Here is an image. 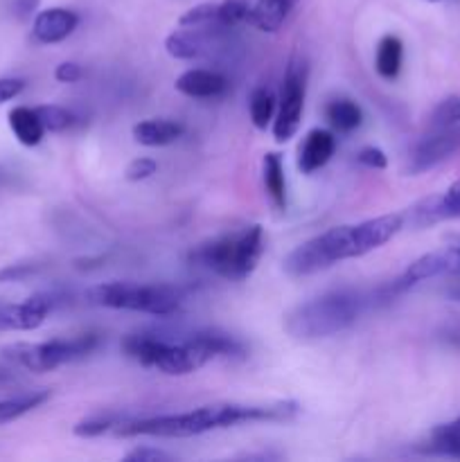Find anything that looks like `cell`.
<instances>
[{"label": "cell", "mask_w": 460, "mask_h": 462, "mask_svg": "<svg viewBox=\"0 0 460 462\" xmlns=\"http://www.w3.org/2000/svg\"><path fill=\"white\" fill-rule=\"evenodd\" d=\"M291 3H293V5H296V3H298V0H291Z\"/></svg>", "instance_id": "obj_40"}, {"label": "cell", "mask_w": 460, "mask_h": 462, "mask_svg": "<svg viewBox=\"0 0 460 462\" xmlns=\"http://www.w3.org/2000/svg\"><path fill=\"white\" fill-rule=\"evenodd\" d=\"M305 81L307 70L300 61H291L287 68V75L282 81V93H280L278 117L273 122V135L278 143H287L296 135L302 120V108H305Z\"/></svg>", "instance_id": "obj_8"}, {"label": "cell", "mask_w": 460, "mask_h": 462, "mask_svg": "<svg viewBox=\"0 0 460 462\" xmlns=\"http://www.w3.org/2000/svg\"><path fill=\"white\" fill-rule=\"evenodd\" d=\"M81 75H84V70H81L79 63L75 61L59 63L57 70H54V77H57V81H61V84H75V81L81 79Z\"/></svg>", "instance_id": "obj_33"}, {"label": "cell", "mask_w": 460, "mask_h": 462, "mask_svg": "<svg viewBox=\"0 0 460 462\" xmlns=\"http://www.w3.org/2000/svg\"><path fill=\"white\" fill-rule=\"evenodd\" d=\"M126 462H158V460H174V456L162 449H152V447H140V449L129 451L124 456Z\"/></svg>", "instance_id": "obj_31"}, {"label": "cell", "mask_w": 460, "mask_h": 462, "mask_svg": "<svg viewBox=\"0 0 460 462\" xmlns=\"http://www.w3.org/2000/svg\"><path fill=\"white\" fill-rule=\"evenodd\" d=\"M291 0H224L216 25H251L260 32H278L291 12Z\"/></svg>", "instance_id": "obj_7"}, {"label": "cell", "mask_w": 460, "mask_h": 462, "mask_svg": "<svg viewBox=\"0 0 460 462\" xmlns=\"http://www.w3.org/2000/svg\"><path fill=\"white\" fill-rule=\"evenodd\" d=\"M183 135V125L174 120H143L133 126V140L143 147H165Z\"/></svg>", "instance_id": "obj_17"}, {"label": "cell", "mask_w": 460, "mask_h": 462, "mask_svg": "<svg viewBox=\"0 0 460 462\" xmlns=\"http://www.w3.org/2000/svg\"><path fill=\"white\" fill-rule=\"evenodd\" d=\"M48 397H50L48 391H36V393H27V395H21V397H12V400H3L0 402V424H7V422H14V420L23 418L25 413L34 411L36 406L43 404Z\"/></svg>", "instance_id": "obj_22"}, {"label": "cell", "mask_w": 460, "mask_h": 462, "mask_svg": "<svg viewBox=\"0 0 460 462\" xmlns=\"http://www.w3.org/2000/svg\"><path fill=\"white\" fill-rule=\"evenodd\" d=\"M325 116H327L329 125L341 131V134H350V131L359 129L361 122H363V113H361L359 104L345 97L329 102L327 108H325Z\"/></svg>", "instance_id": "obj_21"}, {"label": "cell", "mask_w": 460, "mask_h": 462, "mask_svg": "<svg viewBox=\"0 0 460 462\" xmlns=\"http://www.w3.org/2000/svg\"><path fill=\"white\" fill-rule=\"evenodd\" d=\"M401 61H404V45L395 34H386L377 45V54H374V70L379 77L392 81L400 77Z\"/></svg>", "instance_id": "obj_19"}, {"label": "cell", "mask_w": 460, "mask_h": 462, "mask_svg": "<svg viewBox=\"0 0 460 462\" xmlns=\"http://www.w3.org/2000/svg\"><path fill=\"white\" fill-rule=\"evenodd\" d=\"M404 215H401V212H392V215L374 217V219L361 221V224L352 226L356 257L365 255V253L374 251V248L391 242V239L404 228Z\"/></svg>", "instance_id": "obj_12"}, {"label": "cell", "mask_w": 460, "mask_h": 462, "mask_svg": "<svg viewBox=\"0 0 460 462\" xmlns=\"http://www.w3.org/2000/svg\"><path fill=\"white\" fill-rule=\"evenodd\" d=\"M262 174H264V188L269 192L273 206L278 210H284L287 208V183H284V165L280 153H266Z\"/></svg>", "instance_id": "obj_20"}, {"label": "cell", "mask_w": 460, "mask_h": 462, "mask_svg": "<svg viewBox=\"0 0 460 462\" xmlns=\"http://www.w3.org/2000/svg\"><path fill=\"white\" fill-rule=\"evenodd\" d=\"M39 266L34 264H9L0 269V282H21V280L30 278L36 273Z\"/></svg>", "instance_id": "obj_32"}, {"label": "cell", "mask_w": 460, "mask_h": 462, "mask_svg": "<svg viewBox=\"0 0 460 462\" xmlns=\"http://www.w3.org/2000/svg\"><path fill=\"white\" fill-rule=\"evenodd\" d=\"M427 3H442V0H427Z\"/></svg>", "instance_id": "obj_39"}, {"label": "cell", "mask_w": 460, "mask_h": 462, "mask_svg": "<svg viewBox=\"0 0 460 462\" xmlns=\"http://www.w3.org/2000/svg\"><path fill=\"white\" fill-rule=\"evenodd\" d=\"M9 377H12V374H9V370H5V368H0V383H5V382H9Z\"/></svg>", "instance_id": "obj_37"}, {"label": "cell", "mask_w": 460, "mask_h": 462, "mask_svg": "<svg viewBox=\"0 0 460 462\" xmlns=\"http://www.w3.org/2000/svg\"><path fill=\"white\" fill-rule=\"evenodd\" d=\"M248 111H251V120L257 129H266L273 120L275 113V97L271 90L266 88H255L251 95V102H248Z\"/></svg>", "instance_id": "obj_23"}, {"label": "cell", "mask_w": 460, "mask_h": 462, "mask_svg": "<svg viewBox=\"0 0 460 462\" xmlns=\"http://www.w3.org/2000/svg\"><path fill=\"white\" fill-rule=\"evenodd\" d=\"M334 266L332 257H329L327 248H325L320 235L307 239L305 244L293 248L287 257H284V271L293 278H302V275H314L318 271Z\"/></svg>", "instance_id": "obj_13"}, {"label": "cell", "mask_w": 460, "mask_h": 462, "mask_svg": "<svg viewBox=\"0 0 460 462\" xmlns=\"http://www.w3.org/2000/svg\"><path fill=\"white\" fill-rule=\"evenodd\" d=\"M460 152V126H446V129H433L431 135L419 140L413 147L409 158L410 174H422L445 162L454 153Z\"/></svg>", "instance_id": "obj_9"}, {"label": "cell", "mask_w": 460, "mask_h": 462, "mask_svg": "<svg viewBox=\"0 0 460 462\" xmlns=\"http://www.w3.org/2000/svg\"><path fill=\"white\" fill-rule=\"evenodd\" d=\"M225 88H228V79H225L221 72L203 70V68L183 72V75L176 79V90H179V93L197 99L219 97L221 93H225Z\"/></svg>", "instance_id": "obj_16"}, {"label": "cell", "mask_w": 460, "mask_h": 462, "mask_svg": "<svg viewBox=\"0 0 460 462\" xmlns=\"http://www.w3.org/2000/svg\"><path fill=\"white\" fill-rule=\"evenodd\" d=\"M262 251H264V230L255 224L242 233L224 235L203 244L192 253V260L225 280H244L255 271Z\"/></svg>", "instance_id": "obj_4"}, {"label": "cell", "mask_w": 460, "mask_h": 462, "mask_svg": "<svg viewBox=\"0 0 460 462\" xmlns=\"http://www.w3.org/2000/svg\"><path fill=\"white\" fill-rule=\"evenodd\" d=\"M52 293H36L18 305L0 302V332H32L41 328L54 307Z\"/></svg>", "instance_id": "obj_10"}, {"label": "cell", "mask_w": 460, "mask_h": 462, "mask_svg": "<svg viewBox=\"0 0 460 462\" xmlns=\"http://www.w3.org/2000/svg\"><path fill=\"white\" fill-rule=\"evenodd\" d=\"M361 310H363V298L356 291H347V289L329 291L293 307L284 316V329L289 337L300 338V341L327 338L352 328L361 316Z\"/></svg>", "instance_id": "obj_2"}, {"label": "cell", "mask_w": 460, "mask_h": 462, "mask_svg": "<svg viewBox=\"0 0 460 462\" xmlns=\"http://www.w3.org/2000/svg\"><path fill=\"white\" fill-rule=\"evenodd\" d=\"M122 350L138 364L161 370L171 377L189 374L212 361V356L207 355V350L194 334L180 338V341H170L161 334H129L122 341Z\"/></svg>", "instance_id": "obj_3"}, {"label": "cell", "mask_w": 460, "mask_h": 462, "mask_svg": "<svg viewBox=\"0 0 460 462\" xmlns=\"http://www.w3.org/2000/svg\"><path fill=\"white\" fill-rule=\"evenodd\" d=\"M165 50L170 57L180 59V61H189V59L198 57L201 45H198V41L189 32H171L165 39Z\"/></svg>", "instance_id": "obj_24"}, {"label": "cell", "mask_w": 460, "mask_h": 462, "mask_svg": "<svg viewBox=\"0 0 460 462\" xmlns=\"http://www.w3.org/2000/svg\"><path fill=\"white\" fill-rule=\"evenodd\" d=\"M219 21V3H201L179 18L180 27H203Z\"/></svg>", "instance_id": "obj_27"}, {"label": "cell", "mask_w": 460, "mask_h": 462, "mask_svg": "<svg viewBox=\"0 0 460 462\" xmlns=\"http://www.w3.org/2000/svg\"><path fill=\"white\" fill-rule=\"evenodd\" d=\"M454 298H455V300L460 302V291H455V293H454Z\"/></svg>", "instance_id": "obj_38"}, {"label": "cell", "mask_w": 460, "mask_h": 462, "mask_svg": "<svg viewBox=\"0 0 460 462\" xmlns=\"http://www.w3.org/2000/svg\"><path fill=\"white\" fill-rule=\"evenodd\" d=\"M460 125V95H449L442 99L431 113L433 129H446V126Z\"/></svg>", "instance_id": "obj_26"}, {"label": "cell", "mask_w": 460, "mask_h": 462, "mask_svg": "<svg viewBox=\"0 0 460 462\" xmlns=\"http://www.w3.org/2000/svg\"><path fill=\"white\" fill-rule=\"evenodd\" d=\"M36 113L41 117V125L50 134H61V131L72 126V113L68 108L57 106V104H45V106H36Z\"/></svg>", "instance_id": "obj_25"}, {"label": "cell", "mask_w": 460, "mask_h": 462, "mask_svg": "<svg viewBox=\"0 0 460 462\" xmlns=\"http://www.w3.org/2000/svg\"><path fill=\"white\" fill-rule=\"evenodd\" d=\"M36 7H39V0H14V12L21 18L30 16Z\"/></svg>", "instance_id": "obj_36"}, {"label": "cell", "mask_w": 460, "mask_h": 462, "mask_svg": "<svg viewBox=\"0 0 460 462\" xmlns=\"http://www.w3.org/2000/svg\"><path fill=\"white\" fill-rule=\"evenodd\" d=\"M431 438H437V440H451L460 442V418H455L454 422L440 424L431 431Z\"/></svg>", "instance_id": "obj_35"}, {"label": "cell", "mask_w": 460, "mask_h": 462, "mask_svg": "<svg viewBox=\"0 0 460 462\" xmlns=\"http://www.w3.org/2000/svg\"><path fill=\"white\" fill-rule=\"evenodd\" d=\"M156 171H158L156 161H152V158H135V161L129 162L124 176H126V180H131V183H140V180L152 179Z\"/></svg>", "instance_id": "obj_29"}, {"label": "cell", "mask_w": 460, "mask_h": 462, "mask_svg": "<svg viewBox=\"0 0 460 462\" xmlns=\"http://www.w3.org/2000/svg\"><path fill=\"white\" fill-rule=\"evenodd\" d=\"M298 413L296 402H280L269 406L248 404H212L201 409L188 411L176 415H158V418L135 420V422H120L115 427V436H153V438H192L215 429L237 427L246 422H287Z\"/></svg>", "instance_id": "obj_1"}, {"label": "cell", "mask_w": 460, "mask_h": 462, "mask_svg": "<svg viewBox=\"0 0 460 462\" xmlns=\"http://www.w3.org/2000/svg\"><path fill=\"white\" fill-rule=\"evenodd\" d=\"M95 334H81L75 338H52L45 343H12L3 347V356L30 373H50L63 364L81 359L97 347Z\"/></svg>", "instance_id": "obj_6"}, {"label": "cell", "mask_w": 460, "mask_h": 462, "mask_svg": "<svg viewBox=\"0 0 460 462\" xmlns=\"http://www.w3.org/2000/svg\"><path fill=\"white\" fill-rule=\"evenodd\" d=\"M356 161L361 162L368 170H383L388 165L386 153L382 152L379 147H363L359 153H356Z\"/></svg>", "instance_id": "obj_30"}, {"label": "cell", "mask_w": 460, "mask_h": 462, "mask_svg": "<svg viewBox=\"0 0 460 462\" xmlns=\"http://www.w3.org/2000/svg\"><path fill=\"white\" fill-rule=\"evenodd\" d=\"M336 152V138L327 129H311L298 149V170L302 174H314L329 162Z\"/></svg>", "instance_id": "obj_15"}, {"label": "cell", "mask_w": 460, "mask_h": 462, "mask_svg": "<svg viewBox=\"0 0 460 462\" xmlns=\"http://www.w3.org/2000/svg\"><path fill=\"white\" fill-rule=\"evenodd\" d=\"M449 219H460V180L451 183L445 192L422 199L410 208L409 215H404V221H410L415 228H427Z\"/></svg>", "instance_id": "obj_11"}, {"label": "cell", "mask_w": 460, "mask_h": 462, "mask_svg": "<svg viewBox=\"0 0 460 462\" xmlns=\"http://www.w3.org/2000/svg\"><path fill=\"white\" fill-rule=\"evenodd\" d=\"M90 305L108 307V310L140 311L152 316H171L179 311L183 293L180 289L167 284H140V282H104L86 291Z\"/></svg>", "instance_id": "obj_5"}, {"label": "cell", "mask_w": 460, "mask_h": 462, "mask_svg": "<svg viewBox=\"0 0 460 462\" xmlns=\"http://www.w3.org/2000/svg\"><path fill=\"white\" fill-rule=\"evenodd\" d=\"M9 126H12L14 135L21 144L25 147H36V144L43 140V125H41V117L36 113V108L27 106H16L9 111Z\"/></svg>", "instance_id": "obj_18"}, {"label": "cell", "mask_w": 460, "mask_h": 462, "mask_svg": "<svg viewBox=\"0 0 460 462\" xmlns=\"http://www.w3.org/2000/svg\"><path fill=\"white\" fill-rule=\"evenodd\" d=\"M79 25V16L72 9L66 7H50L43 9L34 16V25H32V34L39 43H59V41L68 39L72 32Z\"/></svg>", "instance_id": "obj_14"}, {"label": "cell", "mask_w": 460, "mask_h": 462, "mask_svg": "<svg viewBox=\"0 0 460 462\" xmlns=\"http://www.w3.org/2000/svg\"><path fill=\"white\" fill-rule=\"evenodd\" d=\"M23 88H25V81L18 79V77H3L0 79V104L18 97L23 93Z\"/></svg>", "instance_id": "obj_34"}, {"label": "cell", "mask_w": 460, "mask_h": 462, "mask_svg": "<svg viewBox=\"0 0 460 462\" xmlns=\"http://www.w3.org/2000/svg\"><path fill=\"white\" fill-rule=\"evenodd\" d=\"M117 420L113 418H104V415H95V418H86L81 422L75 424V436L79 438H95V436H104L108 431H115L117 427Z\"/></svg>", "instance_id": "obj_28"}]
</instances>
